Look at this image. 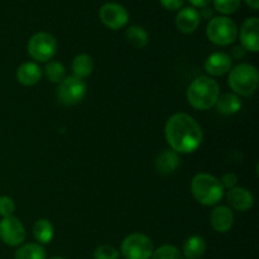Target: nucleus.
<instances>
[{
    "instance_id": "obj_33",
    "label": "nucleus",
    "mask_w": 259,
    "mask_h": 259,
    "mask_svg": "<svg viewBox=\"0 0 259 259\" xmlns=\"http://www.w3.org/2000/svg\"><path fill=\"white\" fill-rule=\"evenodd\" d=\"M199 13H200V17H201V19L202 18H211L212 17V10L210 9L209 7L202 8L201 12H199Z\"/></svg>"
},
{
    "instance_id": "obj_31",
    "label": "nucleus",
    "mask_w": 259,
    "mask_h": 259,
    "mask_svg": "<svg viewBox=\"0 0 259 259\" xmlns=\"http://www.w3.org/2000/svg\"><path fill=\"white\" fill-rule=\"evenodd\" d=\"M190 4L192 5V8H199V9H202V8H206L209 7L210 3L212 2V0H189Z\"/></svg>"
},
{
    "instance_id": "obj_30",
    "label": "nucleus",
    "mask_w": 259,
    "mask_h": 259,
    "mask_svg": "<svg viewBox=\"0 0 259 259\" xmlns=\"http://www.w3.org/2000/svg\"><path fill=\"white\" fill-rule=\"evenodd\" d=\"M159 3L167 10H180L184 8L185 0H159Z\"/></svg>"
},
{
    "instance_id": "obj_12",
    "label": "nucleus",
    "mask_w": 259,
    "mask_h": 259,
    "mask_svg": "<svg viewBox=\"0 0 259 259\" xmlns=\"http://www.w3.org/2000/svg\"><path fill=\"white\" fill-rule=\"evenodd\" d=\"M201 23L199 10L192 7L182 8L179 10L176 18H175V24L176 28L184 34H191L199 28Z\"/></svg>"
},
{
    "instance_id": "obj_26",
    "label": "nucleus",
    "mask_w": 259,
    "mask_h": 259,
    "mask_svg": "<svg viewBox=\"0 0 259 259\" xmlns=\"http://www.w3.org/2000/svg\"><path fill=\"white\" fill-rule=\"evenodd\" d=\"M214 3V9L218 13L228 17L230 14H234L240 8L242 0H212Z\"/></svg>"
},
{
    "instance_id": "obj_15",
    "label": "nucleus",
    "mask_w": 259,
    "mask_h": 259,
    "mask_svg": "<svg viewBox=\"0 0 259 259\" xmlns=\"http://www.w3.org/2000/svg\"><path fill=\"white\" fill-rule=\"evenodd\" d=\"M210 224L218 233H228L234 224V214L229 206L219 205L210 214Z\"/></svg>"
},
{
    "instance_id": "obj_13",
    "label": "nucleus",
    "mask_w": 259,
    "mask_h": 259,
    "mask_svg": "<svg viewBox=\"0 0 259 259\" xmlns=\"http://www.w3.org/2000/svg\"><path fill=\"white\" fill-rule=\"evenodd\" d=\"M227 201L229 204L230 209H234L237 211H249L254 205V196L249 190L245 187L235 186L234 189H230L227 194Z\"/></svg>"
},
{
    "instance_id": "obj_6",
    "label": "nucleus",
    "mask_w": 259,
    "mask_h": 259,
    "mask_svg": "<svg viewBox=\"0 0 259 259\" xmlns=\"http://www.w3.org/2000/svg\"><path fill=\"white\" fill-rule=\"evenodd\" d=\"M57 40L51 33L38 32L29 38L28 53L34 62H48L57 53Z\"/></svg>"
},
{
    "instance_id": "obj_28",
    "label": "nucleus",
    "mask_w": 259,
    "mask_h": 259,
    "mask_svg": "<svg viewBox=\"0 0 259 259\" xmlns=\"http://www.w3.org/2000/svg\"><path fill=\"white\" fill-rule=\"evenodd\" d=\"M15 211V202L10 196L3 195L0 196V217H12Z\"/></svg>"
},
{
    "instance_id": "obj_21",
    "label": "nucleus",
    "mask_w": 259,
    "mask_h": 259,
    "mask_svg": "<svg viewBox=\"0 0 259 259\" xmlns=\"http://www.w3.org/2000/svg\"><path fill=\"white\" fill-rule=\"evenodd\" d=\"M33 237L38 244H50L55 237V228L48 219H39L33 225Z\"/></svg>"
},
{
    "instance_id": "obj_4",
    "label": "nucleus",
    "mask_w": 259,
    "mask_h": 259,
    "mask_svg": "<svg viewBox=\"0 0 259 259\" xmlns=\"http://www.w3.org/2000/svg\"><path fill=\"white\" fill-rule=\"evenodd\" d=\"M228 76V83L238 96H252L259 85L258 70L250 63H239L232 67Z\"/></svg>"
},
{
    "instance_id": "obj_27",
    "label": "nucleus",
    "mask_w": 259,
    "mask_h": 259,
    "mask_svg": "<svg viewBox=\"0 0 259 259\" xmlns=\"http://www.w3.org/2000/svg\"><path fill=\"white\" fill-rule=\"evenodd\" d=\"M94 259H120V253L113 245L104 244L94 250Z\"/></svg>"
},
{
    "instance_id": "obj_35",
    "label": "nucleus",
    "mask_w": 259,
    "mask_h": 259,
    "mask_svg": "<svg viewBox=\"0 0 259 259\" xmlns=\"http://www.w3.org/2000/svg\"><path fill=\"white\" fill-rule=\"evenodd\" d=\"M50 259H66V258L60 257V255H57V257H52V258H50Z\"/></svg>"
},
{
    "instance_id": "obj_20",
    "label": "nucleus",
    "mask_w": 259,
    "mask_h": 259,
    "mask_svg": "<svg viewBox=\"0 0 259 259\" xmlns=\"http://www.w3.org/2000/svg\"><path fill=\"white\" fill-rule=\"evenodd\" d=\"M72 76H76L78 78H86L94 72V68H95V62H94V58L91 57L88 53H81L77 55L72 61Z\"/></svg>"
},
{
    "instance_id": "obj_1",
    "label": "nucleus",
    "mask_w": 259,
    "mask_h": 259,
    "mask_svg": "<svg viewBox=\"0 0 259 259\" xmlns=\"http://www.w3.org/2000/svg\"><path fill=\"white\" fill-rule=\"evenodd\" d=\"M164 137L176 153H194L200 148L204 133L200 124L186 113H176L169 116L164 125Z\"/></svg>"
},
{
    "instance_id": "obj_23",
    "label": "nucleus",
    "mask_w": 259,
    "mask_h": 259,
    "mask_svg": "<svg viewBox=\"0 0 259 259\" xmlns=\"http://www.w3.org/2000/svg\"><path fill=\"white\" fill-rule=\"evenodd\" d=\"M125 38L126 42L134 48H144L148 45L149 35L147 33V30L143 27H139V25H132L126 29L125 32Z\"/></svg>"
},
{
    "instance_id": "obj_17",
    "label": "nucleus",
    "mask_w": 259,
    "mask_h": 259,
    "mask_svg": "<svg viewBox=\"0 0 259 259\" xmlns=\"http://www.w3.org/2000/svg\"><path fill=\"white\" fill-rule=\"evenodd\" d=\"M206 240L199 234L187 238L182 247V257L186 259H200L206 252Z\"/></svg>"
},
{
    "instance_id": "obj_11",
    "label": "nucleus",
    "mask_w": 259,
    "mask_h": 259,
    "mask_svg": "<svg viewBox=\"0 0 259 259\" xmlns=\"http://www.w3.org/2000/svg\"><path fill=\"white\" fill-rule=\"evenodd\" d=\"M240 47L249 52L259 51V19L257 17L248 18L240 27L239 32Z\"/></svg>"
},
{
    "instance_id": "obj_24",
    "label": "nucleus",
    "mask_w": 259,
    "mask_h": 259,
    "mask_svg": "<svg viewBox=\"0 0 259 259\" xmlns=\"http://www.w3.org/2000/svg\"><path fill=\"white\" fill-rule=\"evenodd\" d=\"M45 75L51 82L61 83L66 78V68L58 61H48L45 67Z\"/></svg>"
},
{
    "instance_id": "obj_3",
    "label": "nucleus",
    "mask_w": 259,
    "mask_h": 259,
    "mask_svg": "<svg viewBox=\"0 0 259 259\" xmlns=\"http://www.w3.org/2000/svg\"><path fill=\"white\" fill-rule=\"evenodd\" d=\"M190 189L194 199L204 206H214L224 197V187L220 180L205 172L195 175Z\"/></svg>"
},
{
    "instance_id": "obj_19",
    "label": "nucleus",
    "mask_w": 259,
    "mask_h": 259,
    "mask_svg": "<svg viewBox=\"0 0 259 259\" xmlns=\"http://www.w3.org/2000/svg\"><path fill=\"white\" fill-rule=\"evenodd\" d=\"M180 166V156L172 149L161 152L156 159V169L161 175L174 174Z\"/></svg>"
},
{
    "instance_id": "obj_5",
    "label": "nucleus",
    "mask_w": 259,
    "mask_h": 259,
    "mask_svg": "<svg viewBox=\"0 0 259 259\" xmlns=\"http://www.w3.org/2000/svg\"><path fill=\"white\" fill-rule=\"evenodd\" d=\"M206 37L214 45L225 47L235 42L238 38V27L229 17H214L206 25Z\"/></svg>"
},
{
    "instance_id": "obj_18",
    "label": "nucleus",
    "mask_w": 259,
    "mask_h": 259,
    "mask_svg": "<svg viewBox=\"0 0 259 259\" xmlns=\"http://www.w3.org/2000/svg\"><path fill=\"white\" fill-rule=\"evenodd\" d=\"M215 106L223 115H234L242 109V99L234 93H225L219 96Z\"/></svg>"
},
{
    "instance_id": "obj_7",
    "label": "nucleus",
    "mask_w": 259,
    "mask_h": 259,
    "mask_svg": "<svg viewBox=\"0 0 259 259\" xmlns=\"http://www.w3.org/2000/svg\"><path fill=\"white\" fill-rule=\"evenodd\" d=\"M154 245L151 238L142 233H133L124 238L120 252L125 259H151Z\"/></svg>"
},
{
    "instance_id": "obj_2",
    "label": "nucleus",
    "mask_w": 259,
    "mask_h": 259,
    "mask_svg": "<svg viewBox=\"0 0 259 259\" xmlns=\"http://www.w3.org/2000/svg\"><path fill=\"white\" fill-rule=\"evenodd\" d=\"M219 96V82L210 76L196 77L186 91L187 103L196 110H209L214 108Z\"/></svg>"
},
{
    "instance_id": "obj_29",
    "label": "nucleus",
    "mask_w": 259,
    "mask_h": 259,
    "mask_svg": "<svg viewBox=\"0 0 259 259\" xmlns=\"http://www.w3.org/2000/svg\"><path fill=\"white\" fill-rule=\"evenodd\" d=\"M220 184H222V186L224 187V190L234 189L238 184V176L235 174H233V172H228V174H225L224 176L222 177Z\"/></svg>"
},
{
    "instance_id": "obj_9",
    "label": "nucleus",
    "mask_w": 259,
    "mask_h": 259,
    "mask_svg": "<svg viewBox=\"0 0 259 259\" xmlns=\"http://www.w3.org/2000/svg\"><path fill=\"white\" fill-rule=\"evenodd\" d=\"M101 23L113 30L121 29L129 22V13L119 3H106L99 10Z\"/></svg>"
},
{
    "instance_id": "obj_14",
    "label": "nucleus",
    "mask_w": 259,
    "mask_h": 259,
    "mask_svg": "<svg viewBox=\"0 0 259 259\" xmlns=\"http://www.w3.org/2000/svg\"><path fill=\"white\" fill-rule=\"evenodd\" d=\"M233 67L232 57L225 52H214L206 58L204 68L210 77H218L229 72Z\"/></svg>"
},
{
    "instance_id": "obj_25",
    "label": "nucleus",
    "mask_w": 259,
    "mask_h": 259,
    "mask_svg": "<svg viewBox=\"0 0 259 259\" xmlns=\"http://www.w3.org/2000/svg\"><path fill=\"white\" fill-rule=\"evenodd\" d=\"M151 259H184L181 250L171 244H164L153 250Z\"/></svg>"
},
{
    "instance_id": "obj_10",
    "label": "nucleus",
    "mask_w": 259,
    "mask_h": 259,
    "mask_svg": "<svg viewBox=\"0 0 259 259\" xmlns=\"http://www.w3.org/2000/svg\"><path fill=\"white\" fill-rule=\"evenodd\" d=\"M0 239L9 247H19L25 240V229L14 215L2 218L0 220Z\"/></svg>"
},
{
    "instance_id": "obj_8",
    "label": "nucleus",
    "mask_w": 259,
    "mask_h": 259,
    "mask_svg": "<svg viewBox=\"0 0 259 259\" xmlns=\"http://www.w3.org/2000/svg\"><path fill=\"white\" fill-rule=\"evenodd\" d=\"M86 83L82 78L76 76H66L65 80L58 83L57 99L62 105L73 106L81 103L86 95Z\"/></svg>"
},
{
    "instance_id": "obj_16",
    "label": "nucleus",
    "mask_w": 259,
    "mask_h": 259,
    "mask_svg": "<svg viewBox=\"0 0 259 259\" xmlns=\"http://www.w3.org/2000/svg\"><path fill=\"white\" fill-rule=\"evenodd\" d=\"M17 80L23 86H34L42 80L43 71L37 62L28 61L22 63L17 70Z\"/></svg>"
},
{
    "instance_id": "obj_32",
    "label": "nucleus",
    "mask_w": 259,
    "mask_h": 259,
    "mask_svg": "<svg viewBox=\"0 0 259 259\" xmlns=\"http://www.w3.org/2000/svg\"><path fill=\"white\" fill-rule=\"evenodd\" d=\"M245 56V50L243 47L233 48V57L234 58H243Z\"/></svg>"
},
{
    "instance_id": "obj_34",
    "label": "nucleus",
    "mask_w": 259,
    "mask_h": 259,
    "mask_svg": "<svg viewBox=\"0 0 259 259\" xmlns=\"http://www.w3.org/2000/svg\"><path fill=\"white\" fill-rule=\"evenodd\" d=\"M245 4L253 10H258L259 9V0H244Z\"/></svg>"
},
{
    "instance_id": "obj_22",
    "label": "nucleus",
    "mask_w": 259,
    "mask_h": 259,
    "mask_svg": "<svg viewBox=\"0 0 259 259\" xmlns=\"http://www.w3.org/2000/svg\"><path fill=\"white\" fill-rule=\"evenodd\" d=\"M14 259H47V252L38 243H27L15 250Z\"/></svg>"
}]
</instances>
